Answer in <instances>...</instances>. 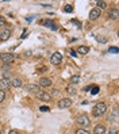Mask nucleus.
Returning <instances> with one entry per match:
<instances>
[{
  "label": "nucleus",
  "instance_id": "nucleus-21",
  "mask_svg": "<svg viewBox=\"0 0 119 134\" xmlns=\"http://www.w3.org/2000/svg\"><path fill=\"white\" fill-rule=\"evenodd\" d=\"M68 92L70 93V95H75V93H76V90L73 88V85H69L68 87Z\"/></svg>",
  "mask_w": 119,
  "mask_h": 134
},
{
  "label": "nucleus",
  "instance_id": "nucleus-24",
  "mask_svg": "<svg viewBox=\"0 0 119 134\" xmlns=\"http://www.w3.org/2000/svg\"><path fill=\"white\" fill-rule=\"evenodd\" d=\"M110 52H111V53H118L119 50H118L116 46H112V48H110Z\"/></svg>",
  "mask_w": 119,
  "mask_h": 134
},
{
  "label": "nucleus",
  "instance_id": "nucleus-18",
  "mask_svg": "<svg viewBox=\"0 0 119 134\" xmlns=\"http://www.w3.org/2000/svg\"><path fill=\"white\" fill-rule=\"evenodd\" d=\"M78 81H80V76H72L70 77V83L72 84H78Z\"/></svg>",
  "mask_w": 119,
  "mask_h": 134
},
{
  "label": "nucleus",
  "instance_id": "nucleus-6",
  "mask_svg": "<svg viewBox=\"0 0 119 134\" xmlns=\"http://www.w3.org/2000/svg\"><path fill=\"white\" fill-rule=\"evenodd\" d=\"M72 106V100H70L69 98H64V99H61L58 102V107L60 108H68Z\"/></svg>",
  "mask_w": 119,
  "mask_h": 134
},
{
  "label": "nucleus",
  "instance_id": "nucleus-9",
  "mask_svg": "<svg viewBox=\"0 0 119 134\" xmlns=\"http://www.w3.org/2000/svg\"><path fill=\"white\" fill-rule=\"evenodd\" d=\"M27 91L31 92V93H35V95H37V93L41 92L42 90H41V87L37 85V84H29V85H27Z\"/></svg>",
  "mask_w": 119,
  "mask_h": 134
},
{
  "label": "nucleus",
  "instance_id": "nucleus-13",
  "mask_svg": "<svg viewBox=\"0 0 119 134\" xmlns=\"http://www.w3.org/2000/svg\"><path fill=\"white\" fill-rule=\"evenodd\" d=\"M11 85L15 87V88H19V87H22V79H20V77H14V79H11Z\"/></svg>",
  "mask_w": 119,
  "mask_h": 134
},
{
  "label": "nucleus",
  "instance_id": "nucleus-12",
  "mask_svg": "<svg viewBox=\"0 0 119 134\" xmlns=\"http://www.w3.org/2000/svg\"><path fill=\"white\" fill-rule=\"evenodd\" d=\"M106 133V127H104V125H98V126H95V129H93V134H104Z\"/></svg>",
  "mask_w": 119,
  "mask_h": 134
},
{
  "label": "nucleus",
  "instance_id": "nucleus-8",
  "mask_svg": "<svg viewBox=\"0 0 119 134\" xmlns=\"http://www.w3.org/2000/svg\"><path fill=\"white\" fill-rule=\"evenodd\" d=\"M10 37H11V30L10 29H3L0 31V39H2V41H7Z\"/></svg>",
  "mask_w": 119,
  "mask_h": 134
},
{
  "label": "nucleus",
  "instance_id": "nucleus-17",
  "mask_svg": "<svg viewBox=\"0 0 119 134\" xmlns=\"http://www.w3.org/2000/svg\"><path fill=\"white\" fill-rule=\"evenodd\" d=\"M96 4H98V7H96V8H99V10L107 8V3H106V2H98Z\"/></svg>",
  "mask_w": 119,
  "mask_h": 134
},
{
  "label": "nucleus",
  "instance_id": "nucleus-23",
  "mask_svg": "<svg viewBox=\"0 0 119 134\" xmlns=\"http://www.w3.org/2000/svg\"><path fill=\"white\" fill-rule=\"evenodd\" d=\"M99 93V87H92V95H96Z\"/></svg>",
  "mask_w": 119,
  "mask_h": 134
},
{
  "label": "nucleus",
  "instance_id": "nucleus-5",
  "mask_svg": "<svg viewBox=\"0 0 119 134\" xmlns=\"http://www.w3.org/2000/svg\"><path fill=\"white\" fill-rule=\"evenodd\" d=\"M11 87V79L8 77H2L0 79V90H8Z\"/></svg>",
  "mask_w": 119,
  "mask_h": 134
},
{
  "label": "nucleus",
  "instance_id": "nucleus-28",
  "mask_svg": "<svg viewBox=\"0 0 119 134\" xmlns=\"http://www.w3.org/2000/svg\"><path fill=\"white\" fill-rule=\"evenodd\" d=\"M8 134H19V131H18V130H11Z\"/></svg>",
  "mask_w": 119,
  "mask_h": 134
},
{
  "label": "nucleus",
  "instance_id": "nucleus-7",
  "mask_svg": "<svg viewBox=\"0 0 119 134\" xmlns=\"http://www.w3.org/2000/svg\"><path fill=\"white\" fill-rule=\"evenodd\" d=\"M37 96L41 99L42 102H50L52 100V96H50V93L49 92H45V91H41V92H38L37 93Z\"/></svg>",
  "mask_w": 119,
  "mask_h": 134
},
{
  "label": "nucleus",
  "instance_id": "nucleus-29",
  "mask_svg": "<svg viewBox=\"0 0 119 134\" xmlns=\"http://www.w3.org/2000/svg\"><path fill=\"white\" fill-rule=\"evenodd\" d=\"M31 54H33V52H31V50H29V52H26V53H25V56L27 57V56H31Z\"/></svg>",
  "mask_w": 119,
  "mask_h": 134
},
{
  "label": "nucleus",
  "instance_id": "nucleus-11",
  "mask_svg": "<svg viewBox=\"0 0 119 134\" xmlns=\"http://www.w3.org/2000/svg\"><path fill=\"white\" fill-rule=\"evenodd\" d=\"M52 79L49 77H42L41 80H39V87H50L52 85Z\"/></svg>",
  "mask_w": 119,
  "mask_h": 134
},
{
  "label": "nucleus",
  "instance_id": "nucleus-31",
  "mask_svg": "<svg viewBox=\"0 0 119 134\" xmlns=\"http://www.w3.org/2000/svg\"><path fill=\"white\" fill-rule=\"evenodd\" d=\"M108 134H116V133H115L114 130H110V133H108Z\"/></svg>",
  "mask_w": 119,
  "mask_h": 134
},
{
  "label": "nucleus",
  "instance_id": "nucleus-3",
  "mask_svg": "<svg viewBox=\"0 0 119 134\" xmlns=\"http://www.w3.org/2000/svg\"><path fill=\"white\" fill-rule=\"evenodd\" d=\"M14 58H15V56H14V54H11V53H2V54H0V60H2V62H3V64H5V65L12 64Z\"/></svg>",
  "mask_w": 119,
  "mask_h": 134
},
{
  "label": "nucleus",
  "instance_id": "nucleus-32",
  "mask_svg": "<svg viewBox=\"0 0 119 134\" xmlns=\"http://www.w3.org/2000/svg\"><path fill=\"white\" fill-rule=\"evenodd\" d=\"M0 134H2V130H0Z\"/></svg>",
  "mask_w": 119,
  "mask_h": 134
},
{
  "label": "nucleus",
  "instance_id": "nucleus-26",
  "mask_svg": "<svg viewBox=\"0 0 119 134\" xmlns=\"http://www.w3.org/2000/svg\"><path fill=\"white\" fill-rule=\"evenodd\" d=\"M39 110H41V111H49V107H46V106H42V107L39 108Z\"/></svg>",
  "mask_w": 119,
  "mask_h": 134
},
{
  "label": "nucleus",
  "instance_id": "nucleus-4",
  "mask_svg": "<svg viewBox=\"0 0 119 134\" xmlns=\"http://www.w3.org/2000/svg\"><path fill=\"white\" fill-rule=\"evenodd\" d=\"M61 61H62V56H61V53L58 52H55L52 54V57H50V62L53 65H60L61 64Z\"/></svg>",
  "mask_w": 119,
  "mask_h": 134
},
{
  "label": "nucleus",
  "instance_id": "nucleus-10",
  "mask_svg": "<svg viewBox=\"0 0 119 134\" xmlns=\"http://www.w3.org/2000/svg\"><path fill=\"white\" fill-rule=\"evenodd\" d=\"M100 14H101V11L99 8H92L91 12H89V19L91 20H96L100 16Z\"/></svg>",
  "mask_w": 119,
  "mask_h": 134
},
{
  "label": "nucleus",
  "instance_id": "nucleus-1",
  "mask_svg": "<svg viewBox=\"0 0 119 134\" xmlns=\"http://www.w3.org/2000/svg\"><path fill=\"white\" fill-rule=\"evenodd\" d=\"M106 111H107V106L104 103H98V104H95L93 108H92V114L95 116H101Z\"/></svg>",
  "mask_w": 119,
  "mask_h": 134
},
{
  "label": "nucleus",
  "instance_id": "nucleus-22",
  "mask_svg": "<svg viewBox=\"0 0 119 134\" xmlns=\"http://www.w3.org/2000/svg\"><path fill=\"white\" fill-rule=\"evenodd\" d=\"M5 99V92L3 91V90H0V103Z\"/></svg>",
  "mask_w": 119,
  "mask_h": 134
},
{
  "label": "nucleus",
  "instance_id": "nucleus-30",
  "mask_svg": "<svg viewBox=\"0 0 119 134\" xmlns=\"http://www.w3.org/2000/svg\"><path fill=\"white\" fill-rule=\"evenodd\" d=\"M0 23H5V20H4V18H2V16H0Z\"/></svg>",
  "mask_w": 119,
  "mask_h": 134
},
{
  "label": "nucleus",
  "instance_id": "nucleus-19",
  "mask_svg": "<svg viewBox=\"0 0 119 134\" xmlns=\"http://www.w3.org/2000/svg\"><path fill=\"white\" fill-rule=\"evenodd\" d=\"M76 134H91L88 130H85V129H77L76 130Z\"/></svg>",
  "mask_w": 119,
  "mask_h": 134
},
{
  "label": "nucleus",
  "instance_id": "nucleus-25",
  "mask_svg": "<svg viewBox=\"0 0 119 134\" xmlns=\"http://www.w3.org/2000/svg\"><path fill=\"white\" fill-rule=\"evenodd\" d=\"M58 93H60V92H58L57 90H53V91H52V95H50V96H55V95H58Z\"/></svg>",
  "mask_w": 119,
  "mask_h": 134
},
{
  "label": "nucleus",
  "instance_id": "nucleus-2",
  "mask_svg": "<svg viewBox=\"0 0 119 134\" xmlns=\"http://www.w3.org/2000/svg\"><path fill=\"white\" fill-rule=\"evenodd\" d=\"M76 123H78L80 126H83V127H87V126H89V123H91V119H89V116H88V115L81 114V115H78V116H77Z\"/></svg>",
  "mask_w": 119,
  "mask_h": 134
},
{
  "label": "nucleus",
  "instance_id": "nucleus-14",
  "mask_svg": "<svg viewBox=\"0 0 119 134\" xmlns=\"http://www.w3.org/2000/svg\"><path fill=\"white\" fill-rule=\"evenodd\" d=\"M43 25L47 26V27H50L52 30H57V29H58V26L55 25L53 20H49V19H47V20H43Z\"/></svg>",
  "mask_w": 119,
  "mask_h": 134
},
{
  "label": "nucleus",
  "instance_id": "nucleus-15",
  "mask_svg": "<svg viewBox=\"0 0 119 134\" xmlns=\"http://www.w3.org/2000/svg\"><path fill=\"white\" fill-rule=\"evenodd\" d=\"M77 52L80 53V54H83V56H85V54H88L89 49H88V46H84V45H81V46H78V48H77Z\"/></svg>",
  "mask_w": 119,
  "mask_h": 134
},
{
  "label": "nucleus",
  "instance_id": "nucleus-16",
  "mask_svg": "<svg viewBox=\"0 0 119 134\" xmlns=\"http://www.w3.org/2000/svg\"><path fill=\"white\" fill-rule=\"evenodd\" d=\"M110 16H111V19H118L119 18V11L116 10V8H112V10H111L110 11Z\"/></svg>",
  "mask_w": 119,
  "mask_h": 134
},
{
  "label": "nucleus",
  "instance_id": "nucleus-20",
  "mask_svg": "<svg viewBox=\"0 0 119 134\" xmlns=\"http://www.w3.org/2000/svg\"><path fill=\"white\" fill-rule=\"evenodd\" d=\"M64 11H65V12H72V11H73V7L70 5V4H68V5L64 7Z\"/></svg>",
  "mask_w": 119,
  "mask_h": 134
},
{
  "label": "nucleus",
  "instance_id": "nucleus-27",
  "mask_svg": "<svg viewBox=\"0 0 119 134\" xmlns=\"http://www.w3.org/2000/svg\"><path fill=\"white\" fill-rule=\"evenodd\" d=\"M10 69V65H4L3 68H2V70H8Z\"/></svg>",
  "mask_w": 119,
  "mask_h": 134
}]
</instances>
